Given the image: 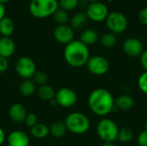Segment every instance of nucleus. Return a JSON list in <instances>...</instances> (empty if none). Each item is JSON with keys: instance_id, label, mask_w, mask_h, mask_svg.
<instances>
[{"instance_id": "nucleus-17", "label": "nucleus", "mask_w": 147, "mask_h": 146, "mask_svg": "<svg viewBox=\"0 0 147 146\" xmlns=\"http://www.w3.org/2000/svg\"><path fill=\"white\" fill-rule=\"evenodd\" d=\"M79 40L86 46H92L97 43L99 40V35L97 32L91 28H87L82 31L79 36Z\"/></svg>"}, {"instance_id": "nucleus-29", "label": "nucleus", "mask_w": 147, "mask_h": 146, "mask_svg": "<svg viewBox=\"0 0 147 146\" xmlns=\"http://www.w3.org/2000/svg\"><path fill=\"white\" fill-rule=\"evenodd\" d=\"M138 87L141 92L147 95V71L141 73L138 78Z\"/></svg>"}, {"instance_id": "nucleus-2", "label": "nucleus", "mask_w": 147, "mask_h": 146, "mask_svg": "<svg viewBox=\"0 0 147 146\" xmlns=\"http://www.w3.org/2000/svg\"><path fill=\"white\" fill-rule=\"evenodd\" d=\"M89 46L84 45L79 40H74L65 46L64 58L65 62L75 68L86 65L90 59Z\"/></svg>"}, {"instance_id": "nucleus-25", "label": "nucleus", "mask_w": 147, "mask_h": 146, "mask_svg": "<svg viewBox=\"0 0 147 146\" xmlns=\"http://www.w3.org/2000/svg\"><path fill=\"white\" fill-rule=\"evenodd\" d=\"M53 18L58 25H65V24H67L69 21V15L67 11L62 9H59L53 15Z\"/></svg>"}, {"instance_id": "nucleus-12", "label": "nucleus", "mask_w": 147, "mask_h": 146, "mask_svg": "<svg viewBox=\"0 0 147 146\" xmlns=\"http://www.w3.org/2000/svg\"><path fill=\"white\" fill-rule=\"evenodd\" d=\"M53 36L59 43L66 46L74 40L75 32L71 25H58L53 30Z\"/></svg>"}, {"instance_id": "nucleus-9", "label": "nucleus", "mask_w": 147, "mask_h": 146, "mask_svg": "<svg viewBox=\"0 0 147 146\" xmlns=\"http://www.w3.org/2000/svg\"><path fill=\"white\" fill-rule=\"evenodd\" d=\"M109 60L101 55H94L90 57L89 60L86 63L87 70L93 75L102 76L105 75L109 70Z\"/></svg>"}, {"instance_id": "nucleus-22", "label": "nucleus", "mask_w": 147, "mask_h": 146, "mask_svg": "<svg viewBox=\"0 0 147 146\" xmlns=\"http://www.w3.org/2000/svg\"><path fill=\"white\" fill-rule=\"evenodd\" d=\"M30 132L32 136L35 139H42L48 136V134L50 133V129L44 123H37L30 128Z\"/></svg>"}, {"instance_id": "nucleus-36", "label": "nucleus", "mask_w": 147, "mask_h": 146, "mask_svg": "<svg viewBox=\"0 0 147 146\" xmlns=\"http://www.w3.org/2000/svg\"><path fill=\"white\" fill-rule=\"evenodd\" d=\"M6 140V136H5V133L4 131L0 127V146L2 145Z\"/></svg>"}, {"instance_id": "nucleus-33", "label": "nucleus", "mask_w": 147, "mask_h": 146, "mask_svg": "<svg viewBox=\"0 0 147 146\" xmlns=\"http://www.w3.org/2000/svg\"><path fill=\"white\" fill-rule=\"evenodd\" d=\"M9 68V61L7 59L0 56V74L6 71Z\"/></svg>"}, {"instance_id": "nucleus-26", "label": "nucleus", "mask_w": 147, "mask_h": 146, "mask_svg": "<svg viewBox=\"0 0 147 146\" xmlns=\"http://www.w3.org/2000/svg\"><path fill=\"white\" fill-rule=\"evenodd\" d=\"M134 139V132L129 127H124L120 129L118 134V139L122 143H128Z\"/></svg>"}, {"instance_id": "nucleus-20", "label": "nucleus", "mask_w": 147, "mask_h": 146, "mask_svg": "<svg viewBox=\"0 0 147 146\" xmlns=\"http://www.w3.org/2000/svg\"><path fill=\"white\" fill-rule=\"evenodd\" d=\"M15 30V23L9 17L4 16L0 20V34L3 37H10Z\"/></svg>"}, {"instance_id": "nucleus-1", "label": "nucleus", "mask_w": 147, "mask_h": 146, "mask_svg": "<svg viewBox=\"0 0 147 146\" xmlns=\"http://www.w3.org/2000/svg\"><path fill=\"white\" fill-rule=\"evenodd\" d=\"M115 97L104 88H98L90 92L88 97L90 109L98 116H106L115 109Z\"/></svg>"}, {"instance_id": "nucleus-3", "label": "nucleus", "mask_w": 147, "mask_h": 146, "mask_svg": "<svg viewBox=\"0 0 147 146\" xmlns=\"http://www.w3.org/2000/svg\"><path fill=\"white\" fill-rule=\"evenodd\" d=\"M65 123L67 131L77 135L86 133L90 127L89 118L80 112H72L69 114L65 118Z\"/></svg>"}, {"instance_id": "nucleus-38", "label": "nucleus", "mask_w": 147, "mask_h": 146, "mask_svg": "<svg viewBox=\"0 0 147 146\" xmlns=\"http://www.w3.org/2000/svg\"><path fill=\"white\" fill-rule=\"evenodd\" d=\"M9 1H10V0H0V3H8Z\"/></svg>"}, {"instance_id": "nucleus-32", "label": "nucleus", "mask_w": 147, "mask_h": 146, "mask_svg": "<svg viewBox=\"0 0 147 146\" xmlns=\"http://www.w3.org/2000/svg\"><path fill=\"white\" fill-rule=\"evenodd\" d=\"M139 20L143 25L147 26V7L141 9L139 12Z\"/></svg>"}, {"instance_id": "nucleus-13", "label": "nucleus", "mask_w": 147, "mask_h": 146, "mask_svg": "<svg viewBox=\"0 0 147 146\" xmlns=\"http://www.w3.org/2000/svg\"><path fill=\"white\" fill-rule=\"evenodd\" d=\"M9 146H28L29 138L26 133L21 130L12 131L6 138Z\"/></svg>"}, {"instance_id": "nucleus-4", "label": "nucleus", "mask_w": 147, "mask_h": 146, "mask_svg": "<svg viewBox=\"0 0 147 146\" xmlns=\"http://www.w3.org/2000/svg\"><path fill=\"white\" fill-rule=\"evenodd\" d=\"M58 0H31L28 9L30 14L36 18H46L53 15L58 9Z\"/></svg>"}, {"instance_id": "nucleus-15", "label": "nucleus", "mask_w": 147, "mask_h": 146, "mask_svg": "<svg viewBox=\"0 0 147 146\" xmlns=\"http://www.w3.org/2000/svg\"><path fill=\"white\" fill-rule=\"evenodd\" d=\"M16 52V44L10 37L0 38V56L9 59Z\"/></svg>"}, {"instance_id": "nucleus-40", "label": "nucleus", "mask_w": 147, "mask_h": 146, "mask_svg": "<svg viewBox=\"0 0 147 146\" xmlns=\"http://www.w3.org/2000/svg\"><path fill=\"white\" fill-rule=\"evenodd\" d=\"M144 127H145V129H146V130H147V122H146V123H145V126H144Z\"/></svg>"}, {"instance_id": "nucleus-35", "label": "nucleus", "mask_w": 147, "mask_h": 146, "mask_svg": "<svg viewBox=\"0 0 147 146\" xmlns=\"http://www.w3.org/2000/svg\"><path fill=\"white\" fill-rule=\"evenodd\" d=\"M5 12H6V9L4 4L0 3V20H2L5 16Z\"/></svg>"}, {"instance_id": "nucleus-28", "label": "nucleus", "mask_w": 147, "mask_h": 146, "mask_svg": "<svg viewBox=\"0 0 147 146\" xmlns=\"http://www.w3.org/2000/svg\"><path fill=\"white\" fill-rule=\"evenodd\" d=\"M59 4L62 9L70 11L75 9L79 5V0H59Z\"/></svg>"}, {"instance_id": "nucleus-6", "label": "nucleus", "mask_w": 147, "mask_h": 146, "mask_svg": "<svg viewBox=\"0 0 147 146\" xmlns=\"http://www.w3.org/2000/svg\"><path fill=\"white\" fill-rule=\"evenodd\" d=\"M105 22L108 29L115 34H122L126 31L128 26V20L127 16L123 13L116 10L109 12Z\"/></svg>"}, {"instance_id": "nucleus-30", "label": "nucleus", "mask_w": 147, "mask_h": 146, "mask_svg": "<svg viewBox=\"0 0 147 146\" xmlns=\"http://www.w3.org/2000/svg\"><path fill=\"white\" fill-rule=\"evenodd\" d=\"M24 123L26 124L27 126L28 127H33L34 125H36L38 122H37V116L34 114H28L24 120Z\"/></svg>"}, {"instance_id": "nucleus-23", "label": "nucleus", "mask_w": 147, "mask_h": 146, "mask_svg": "<svg viewBox=\"0 0 147 146\" xmlns=\"http://www.w3.org/2000/svg\"><path fill=\"white\" fill-rule=\"evenodd\" d=\"M49 129H50V133L52 134V136L57 139L62 138L67 131L65 123L63 121H59V120L53 122L51 125Z\"/></svg>"}, {"instance_id": "nucleus-24", "label": "nucleus", "mask_w": 147, "mask_h": 146, "mask_svg": "<svg viewBox=\"0 0 147 146\" xmlns=\"http://www.w3.org/2000/svg\"><path fill=\"white\" fill-rule=\"evenodd\" d=\"M100 43L104 48H107V49L113 48L117 44V36L116 34L111 32L105 33L100 38Z\"/></svg>"}, {"instance_id": "nucleus-39", "label": "nucleus", "mask_w": 147, "mask_h": 146, "mask_svg": "<svg viewBox=\"0 0 147 146\" xmlns=\"http://www.w3.org/2000/svg\"><path fill=\"white\" fill-rule=\"evenodd\" d=\"M90 3H96V2H100V0H87Z\"/></svg>"}, {"instance_id": "nucleus-11", "label": "nucleus", "mask_w": 147, "mask_h": 146, "mask_svg": "<svg viewBox=\"0 0 147 146\" xmlns=\"http://www.w3.org/2000/svg\"><path fill=\"white\" fill-rule=\"evenodd\" d=\"M123 52L130 58H140L145 48L142 41L136 37H129L122 44Z\"/></svg>"}, {"instance_id": "nucleus-31", "label": "nucleus", "mask_w": 147, "mask_h": 146, "mask_svg": "<svg viewBox=\"0 0 147 146\" xmlns=\"http://www.w3.org/2000/svg\"><path fill=\"white\" fill-rule=\"evenodd\" d=\"M137 143L139 146H147V130L144 129L137 138Z\"/></svg>"}, {"instance_id": "nucleus-41", "label": "nucleus", "mask_w": 147, "mask_h": 146, "mask_svg": "<svg viewBox=\"0 0 147 146\" xmlns=\"http://www.w3.org/2000/svg\"><path fill=\"white\" fill-rule=\"evenodd\" d=\"M106 1H108V2H114V1H115V0H106Z\"/></svg>"}, {"instance_id": "nucleus-5", "label": "nucleus", "mask_w": 147, "mask_h": 146, "mask_svg": "<svg viewBox=\"0 0 147 146\" xmlns=\"http://www.w3.org/2000/svg\"><path fill=\"white\" fill-rule=\"evenodd\" d=\"M120 129L117 124L110 119L101 120L96 126V133L103 142H115L118 139Z\"/></svg>"}, {"instance_id": "nucleus-8", "label": "nucleus", "mask_w": 147, "mask_h": 146, "mask_svg": "<svg viewBox=\"0 0 147 146\" xmlns=\"http://www.w3.org/2000/svg\"><path fill=\"white\" fill-rule=\"evenodd\" d=\"M16 71L18 76L24 80L31 79L36 72L35 63L31 58L28 56H22L19 58L16 63Z\"/></svg>"}, {"instance_id": "nucleus-37", "label": "nucleus", "mask_w": 147, "mask_h": 146, "mask_svg": "<svg viewBox=\"0 0 147 146\" xmlns=\"http://www.w3.org/2000/svg\"><path fill=\"white\" fill-rule=\"evenodd\" d=\"M102 146H116L113 142H103Z\"/></svg>"}, {"instance_id": "nucleus-19", "label": "nucleus", "mask_w": 147, "mask_h": 146, "mask_svg": "<svg viewBox=\"0 0 147 146\" xmlns=\"http://www.w3.org/2000/svg\"><path fill=\"white\" fill-rule=\"evenodd\" d=\"M19 91L21 95L24 97L32 96L36 91V84L34 83L32 79H25L22 82L19 86Z\"/></svg>"}, {"instance_id": "nucleus-18", "label": "nucleus", "mask_w": 147, "mask_h": 146, "mask_svg": "<svg viewBox=\"0 0 147 146\" xmlns=\"http://www.w3.org/2000/svg\"><path fill=\"white\" fill-rule=\"evenodd\" d=\"M88 17L84 12L75 13L71 19V27L74 30H84L88 22Z\"/></svg>"}, {"instance_id": "nucleus-34", "label": "nucleus", "mask_w": 147, "mask_h": 146, "mask_svg": "<svg viewBox=\"0 0 147 146\" xmlns=\"http://www.w3.org/2000/svg\"><path fill=\"white\" fill-rule=\"evenodd\" d=\"M140 65L142 68L145 70V71H147V49H145L141 56L140 57Z\"/></svg>"}, {"instance_id": "nucleus-7", "label": "nucleus", "mask_w": 147, "mask_h": 146, "mask_svg": "<svg viewBox=\"0 0 147 146\" xmlns=\"http://www.w3.org/2000/svg\"><path fill=\"white\" fill-rule=\"evenodd\" d=\"M85 14L89 20L94 22H101L106 20L109 14V8L102 2L90 3L86 7Z\"/></svg>"}, {"instance_id": "nucleus-16", "label": "nucleus", "mask_w": 147, "mask_h": 146, "mask_svg": "<svg viewBox=\"0 0 147 146\" xmlns=\"http://www.w3.org/2000/svg\"><path fill=\"white\" fill-rule=\"evenodd\" d=\"M115 109H120L121 111H128L134 105V98L127 94H122L115 99Z\"/></svg>"}, {"instance_id": "nucleus-14", "label": "nucleus", "mask_w": 147, "mask_h": 146, "mask_svg": "<svg viewBox=\"0 0 147 146\" xmlns=\"http://www.w3.org/2000/svg\"><path fill=\"white\" fill-rule=\"evenodd\" d=\"M9 115L11 120L16 123L24 122L28 114L26 108L21 103H14L10 106L9 109Z\"/></svg>"}, {"instance_id": "nucleus-10", "label": "nucleus", "mask_w": 147, "mask_h": 146, "mask_svg": "<svg viewBox=\"0 0 147 146\" xmlns=\"http://www.w3.org/2000/svg\"><path fill=\"white\" fill-rule=\"evenodd\" d=\"M54 100L56 101L57 105L65 108H70L76 105L78 102V95L72 89L64 87L55 93Z\"/></svg>"}, {"instance_id": "nucleus-27", "label": "nucleus", "mask_w": 147, "mask_h": 146, "mask_svg": "<svg viewBox=\"0 0 147 146\" xmlns=\"http://www.w3.org/2000/svg\"><path fill=\"white\" fill-rule=\"evenodd\" d=\"M34 83L36 84V85H39L40 86H42V85H45V84H47V81H48V76L46 72L44 71H37L34 73V77H33V79Z\"/></svg>"}, {"instance_id": "nucleus-21", "label": "nucleus", "mask_w": 147, "mask_h": 146, "mask_svg": "<svg viewBox=\"0 0 147 146\" xmlns=\"http://www.w3.org/2000/svg\"><path fill=\"white\" fill-rule=\"evenodd\" d=\"M36 92H37L38 97L40 100L46 101V102H51L52 100H53L55 97V93H56L54 91L53 88L48 84L40 86L37 89Z\"/></svg>"}]
</instances>
